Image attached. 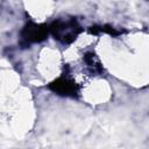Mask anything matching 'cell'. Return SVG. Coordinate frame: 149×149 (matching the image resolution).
I'll list each match as a JSON object with an SVG mask.
<instances>
[{
  "mask_svg": "<svg viewBox=\"0 0 149 149\" xmlns=\"http://www.w3.org/2000/svg\"><path fill=\"white\" fill-rule=\"evenodd\" d=\"M85 61H86L87 65L91 66V68H93L95 71H99V72L101 71V66H100L98 59L95 58V55H94V54H92V52H87V54L85 55Z\"/></svg>",
  "mask_w": 149,
  "mask_h": 149,
  "instance_id": "cell-4",
  "label": "cell"
},
{
  "mask_svg": "<svg viewBox=\"0 0 149 149\" xmlns=\"http://www.w3.org/2000/svg\"><path fill=\"white\" fill-rule=\"evenodd\" d=\"M81 30H83L81 27L74 19L66 20V21L57 20L50 26V31L52 36L57 41L65 44L73 42L77 38V36L81 33Z\"/></svg>",
  "mask_w": 149,
  "mask_h": 149,
  "instance_id": "cell-1",
  "label": "cell"
},
{
  "mask_svg": "<svg viewBox=\"0 0 149 149\" xmlns=\"http://www.w3.org/2000/svg\"><path fill=\"white\" fill-rule=\"evenodd\" d=\"M49 88L57 94L66 95V97H77L79 93V86L68 78H57L51 84H49Z\"/></svg>",
  "mask_w": 149,
  "mask_h": 149,
  "instance_id": "cell-2",
  "label": "cell"
},
{
  "mask_svg": "<svg viewBox=\"0 0 149 149\" xmlns=\"http://www.w3.org/2000/svg\"><path fill=\"white\" fill-rule=\"evenodd\" d=\"M48 35V27L45 24H37L28 22L21 33V36L27 42H41Z\"/></svg>",
  "mask_w": 149,
  "mask_h": 149,
  "instance_id": "cell-3",
  "label": "cell"
}]
</instances>
